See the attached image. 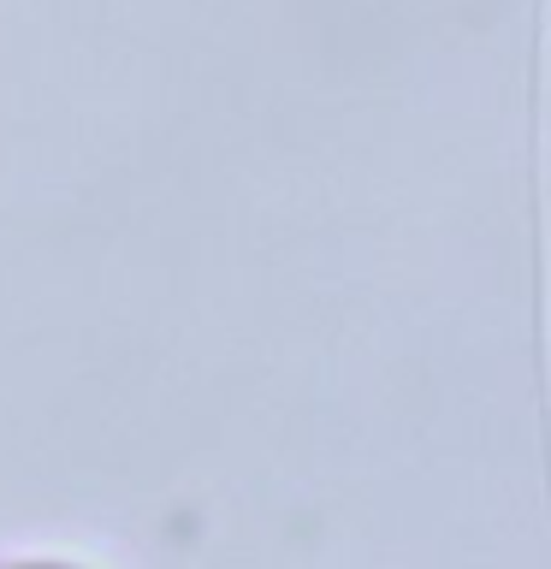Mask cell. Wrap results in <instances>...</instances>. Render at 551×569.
Masks as SVG:
<instances>
[{
	"label": "cell",
	"instance_id": "cell-1",
	"mask_svg": "<svg viewBox=\"0 0 551 569\" xmlns=\"http://www.w3.org/2000/svg\"><path fill=\"white\" fill-rule=\"evenodd\" d=\"M12 569H78V563H12Z\"/></svg>",
	"mask_w": 551,
	"mask_h": 569
}]
</instances>
